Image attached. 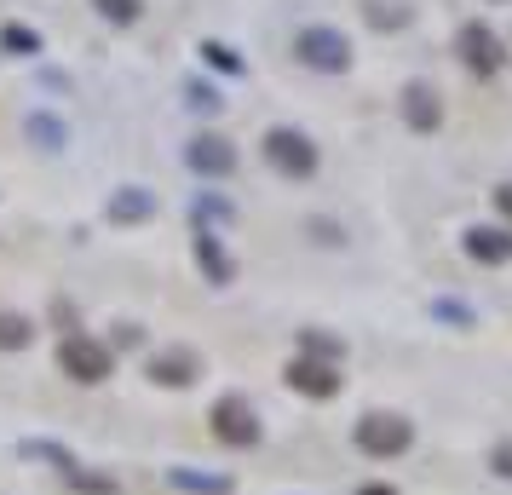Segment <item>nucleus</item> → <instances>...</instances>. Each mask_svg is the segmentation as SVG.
<instances>
[{
  "mask_svg": "<svg viewBox=\"0 0 512 495\" xmlns=\"http://www.w3.org/2000/svg\"><path fill=\"white\" fill-rule=\"evenodd\" d=\"M466 254L478 265H507L512 260V231H501V225H472V231H466Z\"/></svg>",
  "mask_w": 512,
  "mask_h": 495,
  "instance_id": "9d476101",
  "label": "nucleus"
},
{
  "mask_svg": "<svg viewBox=\"0 0 512 495\" xmlns=\"http://www.w3.org/2000/svg\"><path fill=\"white\" fill-rule=\"evenodd\" d=\"M294 58H300L305 70H317V75H346L351 70V41L340 35V29L311 24V29L294 35Z\"/></svg>",
  "mask_w": 512,
  "mask_h": 495,
  "instance_id": "f257e3e1",
  "label": "nucleus"
},
{
  "mask_svg": "<svg viewBox=\"0 0 512 495\" xmlns=\"http://www.w3.org/2000/svg\"><path fill=\"white\" fill-rule=\"evenodd\" d=\"M150 375L162 380V386H190V380H196V357L190 352H162L156 363H150Z\"/></svg>",
  "mask_w": 512,
  "mask_h": 495,
  "instance_id": "ddd939ff",
  "label": "nucleus"
},
{
  "mask_svg": "<svg viewBox=\"0 0 512 495\" xmlns=\"http://www.w3.org/2000/svg\"><path fill=\"white\" fill-rule=\"evenodd\" d=\"M150 213H156V196L139 190V185H121L116 196H110V219H116V225H144Z\"/></svg>",
  "mask_w": 512,
  "mask_h": 495,
  "instance_id": "9b49d317",
  "label": "nucleus"
},
{
  "mask_svg": "<svg viewBox=\"0 0 512 495\" xmlns=\"http://www.w3.org/2000/svg\"><path fill=\"white\" fill-rule=\"evenodd\" d=\"M0 47L18 52V58H35V52H41V35L24 29V24H0Z\"/></svg>",
  "mask_w": 512,
  "mask_h": 495,
  "instance_id": "2eb2a0df",
  "label": "nucleus"
},
{
  "mask_svg": "<svg viewBox=\"0 0 512 495\" xmlns=\"http://www.w3.org/2000/svg\"><path fill=\"white\" fill-rule=\"evenodd\" d=\"M58 369L81 386H98V380L110 375V346H98L93 334H70L64 346H58Z\"/></svg>",
  "mask_w": 512,
  "mask_h": 495,
  "instance_id": "20e7f679",
  "label": "nucleus"
},
{
  "mask_svg": "<svg viewBox=\"0 0 512 495\" xmlns=\"http://www.w3.org/2000/svg\"><path fill=\"white\" fill-rule=\"evenodd\" d=\"M455 52H461V64L472 75H501L507 70V47H501V35H495L489 24H478V18L455 29Z\"/></svg>",
  "mask_w": 512,
  "mask_h": 495,
  "instance_id": "7ed1b4c3",
  "label": "nucleus"
},
{
  "mask_svg": "<svg viewBox=\"0 0 512 495\" xmlns=\"http://www.w3.org/2000/svg\"><path fill=\"white\" fill-rule=\"evenodd\" d=\"M357 444L369 449V455H397V449H409V421H397V415H369V421L357 426Z\"/></svg>",
  "mask_w": 512,
  "mask_h": 495,
  "instance_id": "423d86ee",
  "label": "nucleus"
},
{
  "mask_svg": "<svg viewBox=\"0 0 512 495\" xmlns=\"http://www.w3.org/2000/svg\"><path fill=\"white\" fill-rule=\"evenodd\" d=\"M185 162H190V173H202V179H225L236 167V144L219 139V133H196V139L185 144Z\"/></svg>",
  "mask_w": 512,
  "mask_h": 495,
  "instance_id": "39448f33",
  "label": "nucleus"
},
{
  "mask_svg": "<svg viewBox=\"0 0 512 495\" xmlns=\"http://www.w3.org/2000/svg\"><path fill=\"white\" fill-rule=\"evenodd\" d=\"M173 484H190V490H208V495H219V490H225L219 478H196V472H173Z\"/></svg>",
  "mask_w": 512,
  "mask_h": 495,
  "instance_id": "412c9836",
  "label": "nucleus"
},
{
  "mask_svg": "<svg viewBox=\"0 0 512 495\" xmlns=\"http://www.w3.org/2000/svg\"><path fill=\"white\" fill-rule=\"evenodd\" d=\"M363 18H369L374 29H403V24H409V12L392 6V0H369V6H363Z\"/></svg>",
  "mask_w": 512,
  "mask_h": 495,
  "instance_id": "a211bd4d",
  "label": "nucleus"
},
{
  "mask_svg": "<svg viewBox=\"0 0 512 495\" xmlns=\"http://www.w3.org/2000/svg\"><path fill=\"white\" fill-rule=\"evenodd\" d=\"M24 133H29V144H41V150H64V121L58 116H41V110H35V116L24 121Z\"/></svg>",
  "mask_w": 512,
  "mask_h": 495,
  "instance_id": "4468645a",
  "label": "nucleus"
},
{
  "mask_svg": "<svg viewBox=\"0 0 512 495\" xmlns=\"http://www.w3.org/2000/svg\"><path fill=\"white\" fill-rule=\"evenodd\" d=\"M495 208H501V213L512 219V185H501V190H495Z\"/></svg>",
  "mask_w": 512,
  "mask_h": 495,
  "instance_id": "4be33fe9",
  "label": "nucleus"
},
{
  "mask_svg": "<svg viewBox=\"0 0 512 495\" xmlns=\"http://www.w3.org/2000/svg\"><path fill=\"white\" fill-rule=\"evenodd\" d=\"M196 265H202V271H208V283H219V288L236 277L231 254L219 248V236H213V231H196Z\"/></svg>",
  "mask_w": 512,
  "mask_h": 495,
  "instance_id": "f8f14e48",
  "label": "nucleus"
},
{
  "mask_svg": "<svg viewBox=\"0 0 512 495\" xmlns=\"http://www.w3.org/2000/svg\"><path fill=\"white\" fill-rule=\"evenodd\" d=\"M98 12H104V18H110V24H139V0H93Z\"/></svg>",
  "mask_w": 512,
  "mask_h": 495,
  "instance_id": "6ab92c4d",
  "label": "nucleus"
},
{
  "mask_svg": "<svg viewBox=\"0 0 512 495\" xmlns=\"http://www.w3.org/2000/svg\"><path fill=\"white\" fill-rule=\"evenodd\" d=\"M288 386L305 392V398H334L340 392V375L328 363H317V357H300V363H288Z\"/></svg>",
  "mask_w": 512,
  "mask_h": 495,
  "instance_id": "1a4fd4ad",
  "label": "nucleus"
},
{
  "mask_svg": "<svg viewBox=\"0 0 512 495\" xmlns=\"http://www.w3.org/2000/svg\"><path fill=\"white\" fill-rule=\"evenodd\" d=\"M403 121H409L415 133H432L443 121V104H438V87H432V81H409V87H403Z\"/></svg>",
  "mask_w": 512,
  "mask_h": 495,
  "instance_id": "6e6552de",
  "label": "nucleus"
},
{
  "mask_svg": "<svg viewBox=\"0 0 512 495\" xmlns=\"http://www.w3.org/2000/svg\"><path fill=\"white\" fill-rule=\"evenodd\" d=\"M363 495H392V490H363Z\"/></svg>",
  "mask_w": 512,
  "mask_h": 495,
  "instance_id": "5701e85b",
  "label": "nucleus"
},
{
  "mask_svg": "<svg viewBox=\"0 0 512 495\" xmlns=\"http://www.w3.org/2000/svg\"><path fill=\"white\" fill-rule=\"evenodd\" d=\"M213 432L225 438V444H254L259 426H254V409L242 398H219L213 403Z\"/></svg>",
  "mask_w": 512,
  "mask_h": 495,
  "instance_id": "0eeeda50",
  "label": "nucleus"
},
{
  "mask_svg": "<svg viewBox=\"0 0 512 495\" xmlns=\"http://www.w3.org/2000/svg\"><path fill=\"white\" fill-rule=\"evenodd\" d=\"M185 104H190V110H202V116H213V110H219L225 98L213 93L208 81H190V87H185Z\"/></svg>",
  "mask_w": 512,
  "mask_h": 495,
  "instance_id": "aec40b11",
  "label": "nucleus"
},
{
  "mask_svg": "<svg viewBox=\"0 0 512 495\" xmlns=\"http://www.w3.org/2000/svg\"><path fill=\"white\" fill-rule=\"evenodd\" d=\"M265 162L277 167L282 179H311L317 173V144L305 139L300 127H271L265 133Z\"/></svg>",
  "mask_w": 512,
  "mask_h": 495,
  "instance_id": "f03ea898",
  "label": "nucleus"
},
{
  "mask_svg": "<svg viewBox=\"0 0 512 495\" xmlns=\"http://www.w3.org/2000/svg\"><path fill=\"white\" fill-rule=\"evenodd\" d=\"M29 340H35L29 317H18V311H0V346H6V352H18V346H29Z\"/></svg>",
  "mask_w": 512,
  "mask_h": 495,
  "instance_id": "dca6fc26",
  "label": "nucleus"
},
{
  "mask_svg": "<svg viewBox=\"0 0 512 495\" xmlns=\"http://www.w3.org/2000/svg\"><path fill=\"white\" fill-rule=\"evenodd\" d=\"M489 6H507V0H489Z\"/></svg>",
  "mask_w": 512,
  "mask_h": 495,
  "instance_id": "b1692460",
  "label": "nucleus"
},
{
  "mask_svg": "<svg viewBox=\"0 0 512 495\" xmlns=\"http://www.w3.org/2000/svg\"><path fill=\"white\" fill-rule=\"evenodd\" d=\"M196 52L208 58L213 70H225V75H242V70H248V64H242V52H236V47H225V41H202Z\"/></svg>",
  "mask_w": 512,
  "mask_h": 495,
  "instance_id": "f3484780",
  "label": "nucleus"
}]
</instances>
